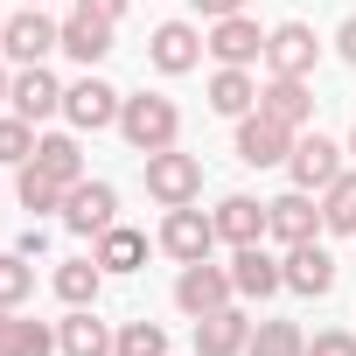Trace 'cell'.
Segmentation results:
<instances>
[{
    "instance_id": "obj_1",
    "label": "cell",
    "mask_w": 356,
    "mask_h": 356,
    "mask_svg": "<svg viewBox=\"0 0 356 356\" xmlns=\"http://www.w3.org/2000/svg\"><path fill=\"white\" fill-rule=\"evenodd\" d=\"M119 133H126L133 154H161V147H175V133H182V112H175V98H161V91H140V98L119 105Z\"/></svg>"
},
{
    "instance_id": "obj_2",
    "label": "cell",
    "mask_w": 356,
    "mask_h": 356,
    "mask_svg": "<svg viewBox=\"0 0 356 356\" xmlns=\"http://www.w3.org/2000/svg\"><path fill=\"white\" fill-rule=\"evenodd\" d=\"M140 161H147V196H154L161 210H182V203L203 196V161H196V154L161 147V154H140Z\"/></svg>"
},
{
    "instance_id": "obj_3",
    "label": "cell",
    "mask_w": 356,
    "mask_h": 356,
    "mask_svg": "<svg viewBox=\"0 0 356 356\" xmlns=\"http://www.w3.org/2000/svg\"><path fill=\"white\" fill-rule=\"evenodd\" d=\"M63 224H70L77 238H105V231L119 224V189H112V182H91V175L70 182V189H63Z\"/></svg>"
},
{
    "instance_id": "obj_4",
    "label": "cell",
    "mask_w": 356,
    "mask_h": 356,
    "mask_svg": "<svg viewBox=\"0 0 356 356\" xmlns=\"http://www.w3.org/2000/svg\"><path fill=\"white\" fill-rule=\"evenodd\" d=\"M231 266H210V259H196V266H182V280H175V307H182L189 321H203V314H217V307H231Z\"/></svg>"
},
{
    "instance_id": "obj_5",
    "label": "cell",
    "mask_w": 356,
    "mask_h": 356,
    "mask_svg": "<svg viewBox=\"0 0 356 356\" xmlns=\"http://www.w3.org/2000/svg\"><path fill=\"white\" fill-rule=\"evenodd\" d=\"M0 49L29 70V63H42L49 49H63V22H49L42 8H22V15H8V29H0Z\"/></svg>"
},
{
    "instance_id": "obj_6",
    "label": "cell",
    "mask_w": 356,
    "mask_h": 356,
    "mask_svg": "<svg viewBox=\"0 0 356 356\" xmlns=\"http://www.w3.org/2000/svg\"><path fill=\"white\" fill-rule=\"evenodd\" d=\"M203 49H210L217 63H231V70H252V63L266 56V29H259L252 15H224V22H210Z\"/></svg>"
},
{
    "instance_id": "obj_7",
    "label": "cell",
    "mask_w": 356,
    "mask_h": 356,
    "mask_svg": "<svg viewBox=\"0 0 356 356\" xmlns=\"http://www.w3.org/2000/svg\"><path fill=\"white\" fill-rule=\"evenodd\" d=\"M266 63H273V77H314V63H321L314 29H307V22H280V29L266 35Z\"/></svg>"
},
{
    "instance_id": "obj_8",
    "label": "cell",
    "mask_w": 356,
    "mask_h": 356,
    "mask_svg": "<svg viewBox=\"0 0 356 356\" xmlns=\"http://www.w3.org/2000/svg\"><path fill=\"white\" fill-rule=\"evenodd\" d=\"M119 105H126V98H119L105 77H91V70H84V77L63 91V119H70V126H84V133H98V126H119Z\"/></svg>"
},
{
    "instance_id": "obj_9",
    "label": "cell",
    "mask_w": 356,
    "mask_h": 356,
    "mask_svg": "<svg viewBox=\"0 0 356 356\" xmlns=\"http://www.w3.org/2000/svg\"><path fill=\"white\" fill-rule=\"evenodd\" d=\"M147 63H154L161 77H189V70L203 63V29H189V22H161L154 42H147Z\"/></svg>"
},
{
    "instance_id": "obj_10",
    "label": "cell",
    "mask_w": 356,
    "mask_h": 356,
    "mask_svg": "<svg viewBox=\"0 0 356 356\" xmlns=\"http://www.w3.org/2000/svg\"><path fill=\"white\" fill-rule=\"evenodd\" d=\"M286 175H293V189H328L342 175V147L328 133H300L293 154H286Z\"/></svg>"
},
{
    "instance_id": "obj_11",
    "label": "cell",
    "mask_w": 356,
    "mask_h": 356,
    "mask_svg": "<svg viewBox=\"0 0 356 356\" xmlns=\"http://www.w3.org/2000/svg\"><path fill=\"white\" fill-rule=\"evenodd\" d=\"M286 154H293V133L280 119H266V112H245L238 119V161L245 168H280Z\"/></svg>"
},
{
    "instance_id": "obj_12",
    "label": "cell",
    "mask_w": 356,
    "mask_h": 356,
    "mask_svg": "<svg viewBox=\"0 0 356 356\" xmlns=\"http://www.w3.org/2000/svg\"><path fill=\"white\" fill-rule=\"evenodd\" d=\"M210 245H217V224L203 217V210H168V224H161V252L168 259H182V266H196V259H210Z\"/></svg>"
},
{
    "instance_id": "obj_13",
    "label": "cell",
    "mask_w": 356,
    "mask_h": 356,
    "mask_svg": "<svg viewBox=\"0 0 356 356\" xmlns=\"http://www.w3.org/2000/svg\"><path fill=\"white\" fill-rule=\"evenodd\" d=\"M266 231H273L280 245H307V238L321 231V203H307V189H286V196L266 203Z\"/></svg>"
},
{
    "instance_id": "obj_14",
    "label": "cell",
    "mask_w": 356,
    "mask_h": 356,
    "mask_svg": "<svg viewBox=\"0 0 356 356\" xmlns=\"http://www.w3.org/2000/svg\"><path fill=\"white\" fill-rule=\"evenodd\" d=\"M231 286H238L245 300H273V293L286 286V266H280L266 245H238V259H231Z\"/></svg>"
},
{
    "instance_id": "obj_15",
    "label": "cell",
    "mask_w": 356,
    "mask_h": 356,
    "mask_svg": "<svg viewBox=\"0 0 356 356\" xmlns=\"http://www.w3.org/2000/svg\"><path fill=\"white\" fill-rule=\"evenodd\" d=\"M259 112L280 119L286 133H300V126L314 119V91H307V77H273V84H259Z\"/></svg>"
},
{
    "instance_id": "obj_16",
    "label": "cell",
    "mask_w": 356,
    "mask_h": 356,
    "mask_svg": "<svg viewBox=\"0 0 356 356\" xmlns=\"http://www.w3.org/2000/svg\"><path fill=\"white\" fill-rule=\"evenodd\" d=\"M8 105H15V112H22L29 126H42L49 112H63V84H56V77H49L42 63H29V70L15 77V91H8Z\"/></svg>"
},
{
    "instance_id": "obj_17",
    "label": "cell",
    "mask_w": 356,
    "mask_h": 356,
    "mask_svg": "<svg viewBox=\"0 0 356 356\" xmlns=\"http://www.w3.org/2000/svg\"><path fill=\"white\" fill-rule=\"evenodd\" d=\"M245 342H252V321L238 307H217L196 321V356H245Z\"/></svg>"
},
{
    "instance_id": "obj_18",
    "label": "cell",
    "mask_w": 356,
    "mask_h": 356,
    "mask_svg": "<svg viewBox=\"0 0 356 356\" xmlns=\"http://www.w3.org/2000/svg\"><path fill=\"white\" fill-rule=\"evenodd\" d=\"M280 266H286V286H293V293H328V286H335V259H328L314 238H307V245H286Z\"/></svg>"
},
{
    "instance_id": "obj_19",
    "label": "cell",
    "mask_w": 356,
    "mask_h": 356,
    "mask_svg": "<svg viewBox=\"0 0 356 356\" xmlns=\"http://www.w3.org/2000/svg\"><path fill=\"white\" fill-rule=\"evenodd\" d=\"M56 349H63V356H112V349H119V335H112L91 307H70V321L56 328Z\"/></svg>"
},
{
    "instance_id": "obj_20",
    "label": "cell",
    "mask_w": 356,
    "mask_h": 356,
    "mask_svg": "<svg viewBox=\"0 0 356 356\" xmlns=\"http://www.w3.org/2000/svg\"><path fill=\"white\" fill-rule=\"evenodd\" d=\"M63 56H77L84 70H91V63H105V56H112V22H98V15H84V8H77V15L63 22Z\"/></svg>"
},
{
    "instance_id": "obj_21",
    "label": "cell",
    "mask_w": 356,
    "mask_h": 356,
    "mask_svg": "<svg viewBox=\"0 0 356 356\" xmlns=\"http://www.w3.org/2000/svg\"><path fill=\"white\" fill-rule=\"evenodd\" d=\"M210 224H217L224 245H259V238H266V203H252V196H224Z\"/></svg>"
},
{
    "instance_id": "obj_22",
    "label": "cell",
    "mask_w": 356,
    "mask_h": 356,
    "mask_svg": "<svg viewBox=\"0 0 356 356\" xmlns=\"http://www.w3.org/2000/svg\"><path fill=\"white\" fill-rule=\"evenodd\" d=\"M42 175H56V182L70 189V182H84V147L70 140V133H35V154H29Z\"/></svg>"
},
{
    "instance_id": "obj_23",
    "label": "cell",
    "mask_w": 356,
    "mask_h": 356,
    "mask_svg": "<svg viewBox=\"0 0 356 356\" xmlns=\"http://www.w3.org/2000/svg\"><path fill=\"white\" fill-rule=\"evenodd\" d=\"M210 112H224V119H245V112H259V84H252V70H231V63H217V77H210Z\"/></svg>"
},
{
    "instance_id": "obj_24",
    "label": "cell",
    "mask_w": 356,
    "mask_h": 356,
    "mask_svg": "<svg viewBox=\"0 0 356 356\" xmlns=\"http://www.w3.org/2000/svg\"><path fill=\"white\" fill-rule=\"evenodd\" d=\"M98 286H105V266L98 259H63L56 266V300L63 307H98Z\"/></svg>"
},
{
    "instance_id": "obj_25",
    "label": "cell",
    "mask_w": 356,
    "mask_h": 356,
    "mask_svg": "<svg viewBox=\"0 0 356 356\" xmlns=\"http://www.w3.org/2000/svg\"><path fill=\"white\" fill-rule=\"evenodd\" d=\"M91 259H98L105 273H140V266H147V238H140V231H126V224H112V231L98 238V252H91Z\"/></svg>"
},
{
    "instance_id": "obj_26",
    "label": "cell",
    "mask_w": 356,
    "mask_h": 356,
    "mask_svg": "<svg viewBox=\"0 0 356 356\" xmlns=\"http://www.w3.org/2000/svg\"><path fill=\"white\" fill-rule=\"evenodd\" d=\"M321 231H356V175L349 168L321 189Z\"/></svg>"
},
{
    "instance_id": "obj_27",
    "label": "cell",
    "mask_w": 356,
    "mask_h": 356,
    "mask_svg": "<svg viewBox=\"0 0 356 356\" xmlns=\"http://www.w3.org/2000/svg\"><path fill=\"white\" fill-rule=\"evenodd\" d=\"M245 356H307V335L293 321H259L252 342H245Z\"/></svg>"
},
{
    "instance_id": "obj_28",
    "label": "cell",
    "mask_w": 356,
    "mask_h": 356,
    "mask_svg": "<svg viewBox=\"0 0 356 356\" xmlns=\"http://www.w3.org/2000/svg\"><path fill=\"white\" fill-rule=\"evenodd\" d=\"M15 196H22V210H63V182H56V175H42L35 161H22V182H15Z\"/></svg>"
},
{
    "instance_id": "obj_29",
    "label": "cell",
    "mask_w": 356,
    "mask_h": 356,
    "mask_svg": "<svg viewBox=\"0 0 356 356\" xmlns=\"http://www.w3.org/2000/svg\"><path fill=\"white\" fill-rule=\"evenodd\" d=\"M29 293H35V259L0 252V307H22Z\"/></svg>"
},
{
    "instance_id": "obj_30",
    "label": "cell",
    "mask_w": 356,
    "mask_h": 356,
    "mask_svg": "<svg viewBox=\"0 0 356 356\" xmlns=\"http://www.w3.org/2000/svg\"><path fill=\"white\" fill-rule=\"evenodd\" d=\"M112 356H168V328L161 321H126Z\"/></svg>"
},
{
    "instance_id": "obj_31",
    "label": "cell",
    "mask_w": 356,
    "mask_h": 356,
    "mask_svg": "<svg viewBox=\"0 0 356 356\" xmlns=\"http://www.w3.org/2000/svg\"><path fill=\"white\" fill-rule=\"evenodd\" d=\"M29 154H35V126H29L22 112H15V119H0V168H22Z\"/></svg>"
},
{
    "instance_id": "obj_32",
    "label": "cell",
    "mask_w": 356,
    "mask_h": 356,
    "mask_svg": "<svg viewBox=\"0 0 356 356\" xmlns=\"http://www.w3.org/2000/svg\"><path fill=\"white\" fill-rule=\"evenodd\" d=\"M8 356H56V328L42 321H15V349Z\"/></svg>"
},
{
    "instance_id": "obj_33",
    "label": "cell",
    "mask_w": 356,
    "mask_h": 356,
    "mask_svg": "<svg viewBox=\"0 0 356 356\" xmlns=\"http://www.w3.org/2000/svg\"><path fill=\"white\" fill-rule=\"evenodd\" d=\"M307 356H356V335H349V328H321V335L307 342Z\"/></svg>"
},
{
    "instance_id": "obj_34",
    "label": "cell",
    "mask_w": 356,
    "mask_h": 356,
    "mask_svg": "<svg viewBox=\"0 0 356 356\" xmlns=\"http://www.w3.org/2000/svg\"><path fill=\"white\" fill-rule=\"evenodd\" d=\"M77 8H84V15H98V22H112V29L126 22V0H77Z\"/></svg>"
},
{
    "instance_id": "obj_35",
    "label": "cell",
    "mask_w": 356,
    "mask_h": 356,
    "mask_svg": "<svg viewBox=\"0 0 356 356\" xmlns=\"http://www.w3.org/2000/svg\"><path fill=\"white\" fill-rule=\"evenodd\" d=\"M335 56H342V63H349V70H356V15H349V22H342V29H335Z\"/></svg>"
},
{
    "instance_id": "obj_36",
    "label": "cell",
    "mask_w": 356,
    "mask_h": 356,
    "mask_svg": "<svg viewBox=\"0 0 356 356\" xmlns=\"http://www.w3.org/2000/svg\"><path fill=\"white\" fill-rule=\"evenodd\" d=\"M203 22H224V15H245V0H196Z\"/></svg>"
},
{
    "instance_id": "obj_37",
    "label": "cell",
    "mask_w": 356,
    "mask_h": 356,
    "mask_svg": "<svg viewBox=\"0 0 356 356\" xmlns=\"http://www.w3.org/2000/svg\"><path fill=\"white\" fill-rule=\"evenodd\" d=\"M42 245H49V238H42V224H29V231H22V245H15V252H22V259H42Z\"/></svg>"
},
{
    "instance_id": "obj_38",
    "label": "cell",
    "mask_w": 356,
    "mask_h": 356,
    "mask_svg": "<svg viewBox=\"0 0 356 356\" xmlns=\"http://www.w3.org/2000/svg\"><path fill=\"white\" fill-rule=\"evenodd\" d=\"M15 349V307H0V356Z\"/></svg>"
},
{
    "instance_id": "obj_39",
    "label": "cell",
    "mask_w": 356,
    "mask_h": 356,
    "mask_svg": "<svg viewBox=\"0 0 356 356\" xmlns=\"http://www.w3.org/2000/svg\"><path fill=\"white\" fill-rule=\"evenodd\" d=\"M8 91H15V77H8V70H0V105H8Z\"/></svg>"
},
{
    "instance_id": "obj_40",
    "label": "cell",
    "mask_w": 356,
    "mask_h": 356,
    "mask_svg": "<svg viewBox=\"0 0 356 356\" xmlns=\"http://www.w3.org/2000/svg\"><path fill=\"white\" fill-rule=\"evenodd\" d=\"M349 161H356V133H349Z\"/></svg>"
},
{
    "instance_id": "obj_41",
    "label": "cell",
    "mask_w": 356,
    "mask_h": 356,
    "mask_svg": "<svg viewBox=\"0 0 356 356\" xmlns=\"http://www.w3.org/2000/svg\"><path fill=\"white\" fill-rule=\"evenodd\" d=\"M29 8H42V0H29Z\"/></svg>"
},
{
    "instance_id": "obj_42",
    "label": "cell",
    "mask_w": 356,
    "mask_h": 356,
    "mask_svg": "<svg viewBox=\"0 0 356 356\" xmlns=\"http://www.w3.org/2000/svg\"><path fill=\"white\" fill-rule=\"evenodd\" d=\"M0 29H8V15H0Z\"/></svg>"
}]
</instances>
